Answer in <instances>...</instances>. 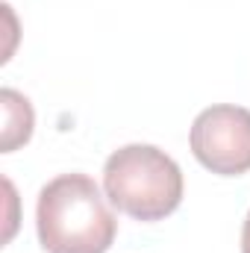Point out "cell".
<instances>
[{"instance_id":"1","label":"cell","mask_w":250,"mask_h":253,"mask_svg":"<svg viewBox=\"0 0 250 253\" xmlns=\"http://www.w3.org/2000/svg\"><path fill=\"white\" fill-rule=\"evenodd\" d=\"M36 230L47 253H106L118 221L88 174H62L39 191Z\"/></svg>"},{"instance_id":"2","label":"cell","mask_w":250,"mask_h":253,"mask_svg":"<svg viewBox=\"0 0 250 253\" xmlns=\"http://www.w3.org/2000/svg\"><path fill=\"white\" fill-rule=\"evenodd\" d=\"M103 191L129 218L162 221L183 200V171L153 144H126L103 165Z\"/></svg>"},{"instance_id":"3","label":"cell","mask_w":250,"mask_h":253,"mask_svg":"<svg viewBox=\"0 0 250 253\" xmlns=\"http://www.w3.org/2000/svg\"><path fill=\"white\" fill-rule=\"evenodd\" d=\"M194 159L221 177H239L250 171V109L245 106H209L203 109L188 135Z\"/></svg>"},{"instance_id":"4","label":"cell","mask_w":250,"mask_h":253,"mask_svg":"<svg viewBox=\"0 0 250 253\" xmlns=\"http://www.w3.org/2000/svg\"><path fill=\"white\" fill-rule=\"evenodd\" d=\"M0 103H3V153H12L18 144H27L33 135V106L24 94H18L15 88H3L0 91Z\"/></svg>"},{"instance_id":"5","label":"cell","mask_w":250,"mask_h":253,"mask_svg":"<svg viewBox=\"0 0 250 253\" xmlns=\"http://www.w3.org/2000/svg\"><path fill=\"white\" fill-rule=\"evenodd\" d=\"M242 253H250V212L245 218V227H242Z\"/></svg>"}]
</instances>
